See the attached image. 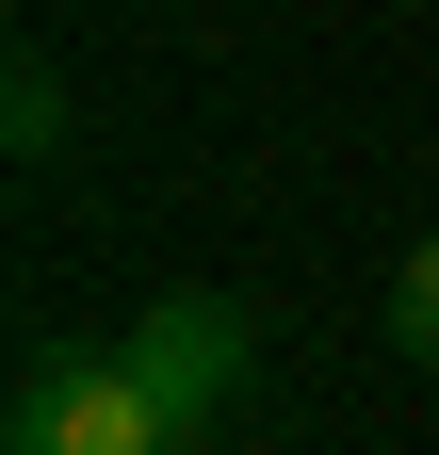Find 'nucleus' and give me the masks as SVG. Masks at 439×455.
Masks as SVG:
<instances>
[{"label":"nucleus","mask_w":439,"mask_h":455,"mask_svg":"<svg viewBox=\"0 0 439 455\" xmlns=\"http://www.w3.org/2000/svg\"><path fill=\"white\" fill-rule=\"evenodd\" d=\"M0 131H17V163L66 147V66H49V49H17V66H0Z\"/></svg>","instance_id":"7ed1b4c3"},{"label":"nucleus","mask_w":439,"mask_h":455,"mask_svg":"<svg viewBox=\"0 0 439 455\" xmlns=\"http://www.w3.org/2000/svg\"><path fill=\"white\" fill-rule=\"evenodd\" d=\"M115 358L147 374V407L180 423V439H228V407H244V374H260V325L228 309V293H163Z\"/></svg>","instance_id":"f03ea898"},{"label":"nucleus","mask_w":439,"mask_h":455,"mask_svg":"<svg viewBox=\"0 0 439 455\" xmlns=\"http://www.w3.org/2000/svg\"><path fill=\"white\" fill-rule=\"evenodd\" d=\"M391 341L439 374V228H423V244H407V276H391Z\"/></svg>","instance_id":"20e7f679"},{"label":"nucleus","mask_w":439,"mask_h":455,"mask_svg":"<svg viewBox=\"0 0 439 455\" xmlns=\"http://www.w3.org/2000/svg\"><path fill=\"white\" fill-rule=\"evenodd\" d=\"M196 455H228V439H196Z\"/></svg>","instance_id":"39448f33"},{"label":"nucleus","mask_w":439,"mask_h":455,"mask_svg":"<svg viewBox=\"0 0 439 455\" xmlns=\"http://www.w3.org/2000/svg\"><path fill=\"white\" fill-rule=\"evenodd\" d=\"M0 455H196V439L163 423V407H147V374L98 341V358H33V374H17Z\"/></svg>","instance_id":"f257e3e1"}]
</instances>
